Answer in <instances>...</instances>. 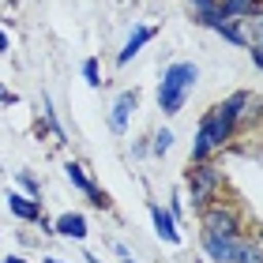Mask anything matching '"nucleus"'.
Returning <instances> with one entry per match:
<instances>
[{
    "label": "nucleus",
    "mask_w": 263,
    "mask_h": 263,
    "mask_svg": "<svg viewBox=\"0 0 263 263\" xmlns=\"http://www.w3.org/2000/svg\"><path fill=\"white\" fill-rule=\"evenodd\" d=\"M248 102H252V94L237 90V94H230V98L218 102V105H211V109L199 117V128H196V139H192V162H211V154H218L226 143L233 139Z\"/></svg>",
    "instance_id": "f257e3e1"
},
{
    "label": "nucleus",
    "mask_w": 263,
    "mask_h": 263,
    "mask_svg": "<svg viewBox=\"0 0 263 263\" xmlns=\"http://www.w3.org/2000/svg\"><path fill=\"white\" fill-rule=\"evenodd\" d=\"M196 79H199V68L192 61H177L162 71V83H158V109L165 117H177L184 109L188 94L196 90Z\"/></svg>",
    "instance_id": "f03ea898"
},
{
    "label": "nucleus",
    "mask_w": 263,
    "mask_h": 263,
    "mask_svg": "<svg viewBox=\"0 0 263 263\" xmlns=\"http://www.w3.org/2000/svg\"><path fill=\"white\" fill-rule=\"evenodd\" d=\"M222 184L226 177L218 165L211 162H188V173H184V188H188V199H192V207H207V203H214L222 196Z\"/></svg>",
    "instance_id": "7ed1b4c3"
},
{
    "label": "nucleus",
    "mask_w": 263,
    "mask_h": 263,
    "mask_svg": "<svg viewBox=\"0 0 263 263\" xmlns=\"http://www.w3.org/2000/svg\"><path fill=\"white\" fill-rule=\"evenodd\" d=\"M199 226L207 233H222V237H241L245 233V222H241V211L226 199H214L199 211Z\"/></svg>",
    "instance_id": "20e7f679"
},
{
    "label": "nucleus",
    "mask_w": 263,
    "mask_h": 263,
    "mask_svg": "<svg viewBox=\"0 0 263 263\" xmlns=\"http://www.w3.org/2000/svg\"><path fill=\"white\" fill-rule=\"evenodd\" d=\"M241 237H245V233H241ZM241 237H222V233H207V230H203V233H199V245H203V252H207L211 263H233Z\"/></svg>",
    "instance_id": "39448f33"
},
{
    "label": "nucleus",
    "mask_w": 263,
    "mask_h": 263,
    "mask_svg": "<svg viewBox=\"0 0 263 263\" xmlns=\"http://www.w3.org/2000/svg\"><path fill=\"white\" fill-rule=\"evenodd\" d=\"M136 109H139V90L136 87L117 94V102L109 109V128L117 132V136H124V132H128V121H132V113H136Z\"/></svg>",
    "instance_id": "423d86ee"
},
{
    "label": "nucleus",
    "mask_w": 263,
    "mask_h": 263,
    "mask_svg": "<svg viewBox=\"0 0 263 263\" xmlns=\"http://www.w3.org/2000/svg\"><path fill=\"white\" fill-rule=\"evenodd\" d=\"M151 222H154V233L162 237L165 245H181V230H177V218L170 214V207H162V203H151Z\"/></svg>",
    "instance_id": "0eeeda50"
},
{
    "label": "nucleus",
    "mask_w": 263,
    "mask_h": 263,
    "mask_svg": "<svg viewBox=\"0 0 263 263\" xmlns=\"http://www.w3.org/2000/svg\"><path fill=\"white\" fill-rule=\"evenodd\" d=\"M8 211L19 222H42V199L23 196V192H8Z\"/></svg>",
    "instance_id": "6e6552de"
},
{
    "label": "nucleus",
    "mask_w": 263,
    "mask_h": 263,
    "mask_svg": "<svg viewBox=\"0 0 263 263\" xmlns=\"http://www.w3.org/2000/svg\"><path fill=\"white\" fill-rule=\"evenodd\" d=\"M53 233H61V237H68V241H87V218H83L79 211H68V214H61V218H53Z\"/></svg>",
    "instance_id": "1a4fd4ad"
},
{
    "label": "nucleus",
    "mask_w": 263,
    "mask_h": 263,
    "mask_svg": "<svg viewBox=\"0 0 263 263\" xmlns=\"http://www.w3.org/2000/svg\"><path fill=\"white\" fill-rule=\"evenodd\" d=\"M154 34H158V30H154V27H143V23H139V27H132L128 42H124V49L117 53V64H128V61H136V57H139V49H143V45H147V42L154 38Z\"/></svg>",
    "instance_id": "9d476101"
},
{
    "label": "nucleus",
    "mask_w": 263,
    "mask_h": 263,
    "mask_svg": "<svg viewBox=\"0 0 263 263\" xmlns=\"http://www.w3.org/2000/svg\"><path fill=\"white\" fill-rule=\"evenodd\" d=\"M263 8V0H218V15L222 19H245L252 11Z\"/></svg>",
    "instance_id": "9b49d317"
},
{
    "label": "nucleus",
    "mask_w": 263,
    "mask_h": 263,
    "mask_svg": "<svg viewBox=\"0 0 263 263\" xmlns=\"http://www.w3.org/2000/svg\"><path fill=\"white\" fill-rule=\"evenodd\" d=\"M233 263H263V237H241Z\"/></svg>",
    "instance_id": "f8f14e48"
},
{
    "label": "nucleus",
    "mask_w": 263,
    "mask_h": 263,
    "mask_svg": "<svg viewBox=\"0 0 263 263\" xmlns=\"http://www.w3.org/2000/svg\"><path fill=\"white\" fill-rule=\"evenodd\" d=\"M64 177H68V181H71V184L79 188L83 196H90V192H94V181L87 177V170H83L79 162H64Z\"/></svg>",
    "instance_id": "ddd939ff"
},
{
    "label": "nucleus",
    "mask_w": 263,
    "mask_h": 263,
    "mask_svg": "<svg viewBox=\"0 0 263 263\" xmlns=\"http://www.w3.org/2000/svg\"><path fill=\"white\" fill-rule=\"evenodd\" d=\"M184 4L192 8V19L199 23V27H203L211 15H218V0H184Z\"/></svg>",
    "instance_id": "4468645a"
},
{
    "label": "nucleus",
    "mask_w": 263,
    "mask_h": 263,
    "mask_svg": "<svg viewBox=\"0 0 263 263\" xmlns=\"http://www.w3.org/2000/svg\"><path fill=\"white\" fill-rule=\"evenodd\" d=\"M42 117H45V128L57 136V143H64V128H61V121H57V113H53V102L49 98H42Z\"/></svg>",
    "instance_id": "2eb2a0df"
},
{
    "label": "nucleus",
    "mask_w": 263,
    "mask_h": 263,
    "mask_svg": "<svg viewBox=\"0 0 263 263\" xmlns=\"http://www.w3.org/2000/svg\"><path fill=\"white\" fill-rule=\"evenodd\" d=\"M83 79H87V87H94V90L102 87V68H98V57H87V61H83Z\"/></svg>",
    "instance_id": "dca6fc26"
},
{
    "label": "nucleus",
    "mask_w": 263,
    "mask_h": 263,
    "mask_svg": "<svg viewBox=\"0 0 263 263\" xmlns=\"http://www.w3.org/2000/svg\"><path fill=\"white\" fill-rule=\"evenodd\" d=\"M170 147H173V132H170V128H158V132H154V143H151V151L162 158V154L170 151Z\"/></svg>",
    "instance_id": "f3484780"
},
{
    "label": "nucleus",
    "mask_w": 263,
    "mask_h": 263,
    "mask_svg": "<svg viewBox=\"0 0 263 263\" xmlns=\"http://www.w3.org/2000/svg\"><path fill=\"white\" fill-rule=\"evenodd\" d=\"M19 184L27 188V196H34V199H42V188H38V181H34L30 173H19Z\"/></svg>",
    "instance_id": "a211bd4d"
},
{
    "label": "nucleus",
    "mask_w": 263,
    "mask_h": 263,
    "mask_svg": "<svg viewBox=\"0 0 263 263\" xmlns=\"http://www.w3.org/2000/svg\"><path fill=\"white\" fill-rule=\"evenodd\" d=\"M87 199L94 203V207H102V211H109V196H105V192H98V188H94V192H90Z\"/></svg>",
    "instance_id": "6ab92c4d"
},
{
    "label": "nucleus",
    "mask_w": 263,
    "mask_h": 263,
    "mask_svg": "<svg viewBox=\"0 0 263 263\" xmlns=\"http://www.w3.org/2000/svg\"><path fill=\"white\" fill-rule=\"evenodd\" d=\"M170 214H173V218H181V214H184V203H181V196H173V199H170Z\"/></svg>",
    "instance_id": "aec40b11"
},
{
    "label": "nucleus",
    "mask_w": 263,
    "mask_h": 263,
    "mask_svg": "<svg viewBox=\"0 0 263 263\" xmlns=\"http://www.w3.org/2000/svg\"><path fill=\"white\" fill-rule=\"evenodd\" d=\"M11 102H15V94H11L4 83H0V105H11Z\"/></svg>",
    "instance_id": "412c9836"
},
{
    "label": "nucleus",
    "mask_w": 263,
    "mask_h": 263,
    "mask_svg": "<svg viewBox=\"0 0 263 263\" xmlns=\"http://www.w3.org/2000/svg\"><path fill=\"white\" fill-rule=\"evenodd\" d=\"M4 49H8V34L0 30V53H4Z\"/></svg>",
    "instance_id": "4be33fe9"
},
{
    "label": "nucleus",
    "mask_w": 263,
    "mask_h": 263,
    "mask_svg": "<svg viewBox=\"0 0 263 263\" xmlns=\"http://www.w3.org/2000/svg\"><path fill=\"white\" fill-rule=\"evenodd\" d=\"M0 263H23L19 256H4V259H0Z\"/></svg>",
    "instance_id": "5701e85b"
},
{
    "label": "nucleus",
    "mask_w": 263,
    "mask_h": 263,
    "mask_svg": "<svg viewBox=\"0 0 263 263\" xmlns=\"http://www.w3.org/2000/svg\"><path fill=\"white\" fill-rule=\"evenodd\" d=\"M45 263H64V259H45Z\"/></svg>",
    "instance_id": "b1692460"
}]
</instances>
